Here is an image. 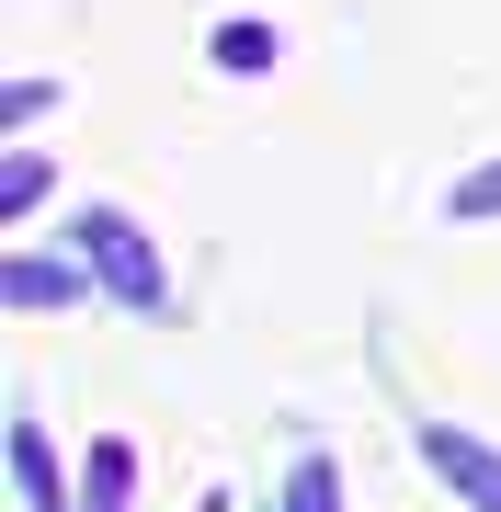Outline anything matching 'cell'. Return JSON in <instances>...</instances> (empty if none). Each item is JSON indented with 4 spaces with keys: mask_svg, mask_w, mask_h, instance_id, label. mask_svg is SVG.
I'll return each instance as SVG.
<instances>
[{
    "mask_svg": "<svg viewBox=\"0 0 501 512\" xmlns=\"http://www.w3.org/2000/svg\"><path fill=\"white\" fill-rule=\"evenodd\" d=\"M456 217H501V160L479 171V183H456Z\"/></svg>",
    "mask_w": 501,
    "mask_h": 512,
    "instance_id": "obj_4",
    "label": "cell"
},
{
    "mask_svg": "<svg viewBox=\"0 0 501 512\" xmlns=\"http://www.w3.org/2000/svg\"><path fill=\"white\" fill-rule=\"evenodd\" d=\"M92 251H103V274L126 285V296H160V262H149V239H137V228H114V217H92Z\"/></svg>",
    "mask_w": 501,
    "mask_h": 512,
    "instance_id": "obj_1",
    "label": "cell"
},
{
    "mask_svg": "<svg viewBox=\"0 0 501 512\" xmlns=\"http://www.w3.org/2000/svg\"><path fill=\"white\" fill-rule=\"evenodd\" d=\"M217 57H228V69H262V57H274V35H262V23H240V35H217Z\"/></svg>",
    "mask_w": 501,
    "mask_h": 512,
    "instance_id": "obj_3",
    "label": "cell"
},
{
    "mask_svg": "<svg viewBox=\"0 0 501 512\" xmlns=\"http://www.w3.org/2000/svg\"><path fill=\"white\" fill-rule=\"evenodd\" d=\"M433 467H445L467 501H490V512H501V456H490V444H467V433H433Z\"/></svg>",
    "mask_w": 501,
    "mask_h": 512,
    "instance_id": "obj_2",
    "label": "cell"
}]
</instances>
